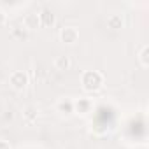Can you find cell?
<instances>
[{
	"instance_id": "1",
	"label": "cell",
	"mask_w": 149,
	"mask_h": 149,
	"mask_svg": "<svg viewBox=\"0 0 149 149\" xmlns=\"http://www.w3.org/2000/svg\"><path fill=\"white\" fill-rule=\"evenodd\" d=\"M81 83H83L84 91H97V90L102 88V84H104V77H102V74L97 72V70H88V72L83 74Z\"/></svg>"
},
{
	"instance_id": "2",
	"label": "cell",
	"mask_w": 149,
	"mask_h": 149,
	"mask_svg": "<svg viewBox=\"0 0 149 149\" xmlns=\"http://www.w3.org/2000/svg\"><path fill=\"white\" fill-rule=\"evenodd\" d=\"M30 79H28V74L23 70H14L11 76H9V84L16 90V91H23L28 86Z\"/></svg>"
},
{
	"instance_id": "3",
	"label": "cell",
	"mask_w": 149,
	"mask_h": 149,
	"mask_svg": "<svg viewBox=\"0 0 149 149\" xmlns=\"http://www.w3.org/2000/svg\"><path fill=\"white\" fill-rule=\"evenodd\" d=\"M60 40L63 44H68V46L76 44L79 40V30H77V26H63L60 30Z\"/></svg>"
},
{
	"instance_id": "4",
	"label": "cell",
	"mask_w": 149,
	"mask_h": 149,
	"mask_svg": "<svg viewBox=\"0 0 149 149\" xmlns=\"http://www.w3.org/2000/svg\"><path fill=\"white\" fill-rule=\"evenodd\" d=\"M23 25L26 30H39L40 28V18H39V13H28L25 18H23Z\"/></svg>"
},
{
	"instance_id": "5",
	"label": "cell",
	"mask_w": 149,
	"mask_h": 149,
	"mask_svg": "<svg viewBox=\"0 0 149 149\" xmlns=\"http://www.w3.org/2000/svg\"><path fill=\"white\" fill-rule=\"evenodd\" d=\"M93 107V102L90 98H79L74 102V112H77V114H88Z\"/></svg>"
},
{
	"instance_id": "6",
	"label": "cell",
	"mask_w": 149,
	"mask_h": 149,
	"mask_svg": "<svg viewBox=\"0 0 149 149\" xmlns=\"http://www.w3.org/2000/svg\"><path fill=\"white\" fill-rule=\"evenodd\" d=\"M56 111L60 114H65V116L72 114L74 112V100H70V98H60L56 102Z\"/></svg>"
},
{
	"instance_id": "7",
	"label": "cell",
	"mask_w": 149,
	"mask_h": 149,
	"mask_svg": "<svg viewBox=\"0 0 149 149\" xmlns=\"http://www.w3.org/2000/svg\"><path fill=\"white\" fill-rule=\"evenodd\" d=\"M39 18H40V26H53L56 18H54V13L51 9H42L39 13Z\"/></svg>"
},
{
	"instance_id": "8",
	"label": "cell",
	"mask_w": 149,
	"mask_h": 149,
	"mask_svg": "<svg viewBox=\"0 0 149 149\" xmlns=\"http://www.w3.org/2000/svg\"><path fill=\"white\" fill-rule=\"evenodd\" d=\"M70 65H72V61H70V58L65 56V54L54 58V68H56V70H61V72H63V70H68Z\"/></svg>"
},
{
	"instance_id": "9",
	"label": "cell",
	"mask_w": 149,
	"mask_h": 149,
	"mask_svg": "<svg viewBox=\"0 0 149 149\" xmlns=\"http://www.w3.org/2000/svg\"><path fill=\"white\" fill-rule=\"evenodd\" d=\"M107 26L112 28V30L123 28V18H121V14H111V16L107 18Z\"/></svg>"
},
{
	"instance_id": "10",
	"label": "cell",
	"mask_w": 149,
	"mask_h": 149,
	"mask_svg": "<svg viewBox=\"0 0 149 149\" xmlns=\"http://www.w3.org/2000/svg\"><path fill=\"white\" fill-rule=\"evenodd\" d=\"M139 61H140V65H142L144 68H147V67H149V46H147V44L140 46V53H139Z\"/></svg>"
},
{
	"instance_id": "11",
	"label": "cell",
	"mask_w": 149,
	"mask_h": 149,
	"mask_svg": "<svg viewBox=\"0 0 149 149\" xmlns=\"http://www.w3.org/2000/svg\"><path fill=\"white\" fill-rule=\"evenodd\" d=\"M37 116H39V109H37L35 105H26V107L23 109V118H25L26 121H35Z\"/></svg>"
},
{
	"instance_id": "12",
	"label": "cell",
	"mask_w": 149,
	"mask_h": 149,
	"mask_svg": "<svg viewBox=\"0 0 149 149\" xmlns=\"http://www.w3.org/2000/svg\"><path fill=\"white\" fill-rule=\"evenodd\" d=\"M13 37H19V39H26V33L21 32V28H14L13 30Z\"/></svg>"
},
{
	"instance_id": "13",
	"label": "cell",
	"mask_w": 149,
	"mask_h": 149,
	"mask_svg": "<svg viewBox=\"0 0 149 149\" xmlns=\"http://www.w3.org/2000/svg\"><path fill=\"white\" fill-rule=\"evenodd\" d=\"M6 21H7V16H6V13L0 9V26L2 25H6Z\"/></svg>"
},
{
	"instance_id": "14",
	"label": "cell",
	"mask_w": 149,
	"mask_h": 149,
	"mask_svg": "<svg viewBox=\"0 0 149 149\" xmlns=\"http://www.w3.org/2000/svg\"><path fill=\"white\" fill-rule=\"evenodd\" d=\"M0 149H11V146L6 140H0Z\"/></svg>"
}]
</instances>
